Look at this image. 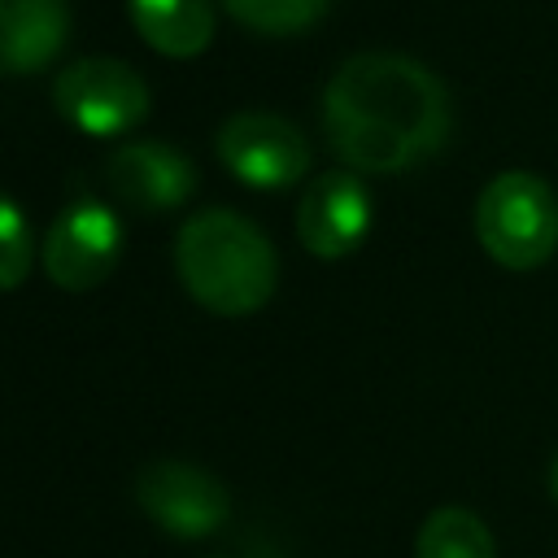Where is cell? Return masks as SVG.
Here are the masks:
<instances>
[{
  "instance_id": "obj_1",
  "label": "cell",
  "mask_w": 558,
  "mask_h": 558,
  "mask_svg": "<svg viewBox=\"0 0 558 558\" xmlns=\"http://www.w3.org/2000/svg\"><path fill=\"white\" fill-rule=\"evenodd\" d=\"M449 92L414 57L357 52L323 92L331 153L362 174H397L432 157L449 135Z\"/></svg>"
},
{
  "instance_id": "obj_2",
  "label": "cell",
  "mask_w": 558,
  "mask_h": 558,
  "mask_svg": "<svg viewBox=\"0 0 558 558\" xmlns=\"http://www.w3.org/2000/svg\"><path fill=\"white\" fill-rule=\"evenodd\" d=\"M174 270L196 305L222 318L257 314L279 283V257L266 231L227 209H201L192 214L174 235Z\"/></svg>"
},
{
  "instance_id": "obj_3",
  "label": "cell",
  "mask_w": 558,
  "mask_h": 558,
  "mask_svg": "<svg viewBox=\"0 0 558 558\" xmlns=\"http://www.w3.org/2000/svg\"><path fill=\"white\" fill-rule=\"evenodd\" d=\"M475 235L506 270H536L558 253V192L532 170H501L475 201Z\"/></svg>"
},
{
  "instance_id": "obj_4",
  "label": "cell",
  "mask_w": 558,
  "mask_h": 558,
  "mask_svg": "<svg viewBox=\"0 0 558 558\" xmlns=\"http://www.w3.org/2000/svg\"><path fill=\"white\" fill-rule=\"evenodd\" d=\"M57 113L83 135H126L148 113V83L118 57H78L52 83Z\"/></svg>"
},
{
  "instance_id": "obj_5",
  "label": "cell",
  "mask_w": 558,
  "mask_h": 558,
  "mask_svg": "<svg viewBox=\"0 0 558 558\" xmlns=\"http://www.w3.org/2000/svg\"><path fill=\"white\" fill-rule=\"evenodd\" d=\"M135 501L161 532H170L179 541L214 536L231 519L227 484L214 471H205L196 462H179V458H157V462L140 466Z\"/></svg>"
},
{
  "instance_id": "obj_6",
  "label": "cell",
  "mask_w": 558,
  "mask_h": 558,
  "mask_svg": "<svg viewBox=\"0 0 558 558\" xmlns=\"http://www.w3.org/2000/svg\"><path fill=\"white\" fill-rule=\"evenodd\" d=\"M218 157L248 187H292L310 170V140L279 113L244 109L218 126Z\"/></svg>"
},
{
  "instance_id": "obj_7",
  "label": "cell",
  "mask_w": 558,
  "mask_h": 558,
  "mask_svg": "<svg viewBox=\"0 0 558 558\" xmlns=\"http://www.w3.org/2000/svg\"><path fill=\"white\" fill-rule=\"evenodd\" d=\"M122 253L118 218L96 201H74L57 214L44 235V270L65 292H87L105 283Z\"/></svg>"
},
{
  "instance_id": "obj_8",
  "label": "cell",
  "mask_w": 558,
  "mask_h": 558,
  "mask_svg": "<svg viewBox=\"0 0 558 558\" xmlns=\"http://www.w3.org/2000/svg\"><path fill=\"white\" fill-rule=\"evenodd\" d=\"M105 183L122 205L140 214H166L196 192V166L187 161V153L170 144L131 140L105 157Z\"/></svg>"
},
{
  "instance_id": "obj_9",
  "label": "cell",
  "mask_w": 558,
  "mask_h": 558,
  "mask_svg": "<svg viewBox=\"0 0 558 558\" xmlns=\"http://www.w3.org/2000/svg\"><path fill=\"white\" fill-rule=\"evenodd\" d=\"M371 227V196L357 174L327 170L314 174V183L301 196L296 209V235L314 257H344L362 244Z\"/></svg>"
},
{
  "instance_id": "obj_10",
  "label": "cell",
  "mask_w": 558,
  "mask_h": 558,
  "mask_svg": "<svg viewBox=\"0 0 558 558\" xmlns=\"http://www.w3.org/2000/svg\"><path fill=\"white\" fill-rule=\"evenodd\" d=\"M70 35L65 0H0V57L9 74L44 70Z\"/></svg>"
},
{
  "instance_id": "obj_11",
  "label": "cell",
  "mask_w": 558,
  "mask_h": 558,
  "mask_svg": "<svg viewBox=\"0 0 558 558\" xmlns=\"http://www.w3.org/2000/svg\"><path fill=\"white\" fill-rule=\"evenodd\" d=\"M131 22L161 57H196L214 39V0H126Z\"/></svg>"
},
{
  "instance_id": "obj_12",
  "label": "cell",
  "mask_w": 558,
  "mask_h": 558,
  "mask_svg": "<svg viewBox=\"0 0 558 558\" xmlns=\"http://www.w3.org/2000/svg\"><path fill=\"white\" fill-rule=\"evenodd\" d=\"M414 558H497L488 523L466 506H436L414 536Z\"/></svg>"
},
{
  "instance_id": "obj_13",
  "label": "cell",
  "mask_w": 558,
  "mask_h": 558,
  "mask_svg": "<svg viewBox=\"0 0 558 558\" xmlns=\"http://www.w3.org/2000/svg\"><path fill=\"white\" fill-rule=\"evenodd\" d=\"M227 13L262 35H296L314 26L331 0H222Z\"/></svg>"
},
{
  "instance_id": "obj_14",
  "label": "cell",
  "mask_w": 558,
  "mask_h": 558,
  "mask_svg": "<svg viewBox=\"0 0 558 558\" xmlns=\"http://www.w3.org/2000/svg\"><path fill=\"white\" fill-rule=\"evenodd\" d=\"M31 257H35V248H31L26 218H22L17 201H4V205H0V283H4L9 292L26 279Z\"/></svg>"
},
{
  "instance_id": "obj_15",
  "label": "cell",
  "mask_w": 558,
  "mask_h": 558,
  "mask_svg": "<svg viewBox=\"0 0 558 558\" xmlns=\"http://www.w3.org/2000/svg\"><path fill=\"white\" fill-rule=\"evenodd\" d=\"M549 497H554V506H558V453H554V462H549Z\"/></svg>"
}]
</instances>
